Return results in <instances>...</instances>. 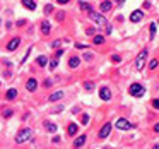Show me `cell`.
<instances>
[{"mask_svg": "<svg viewBox=\"0 0 159 149\" xmlns=\"http://www.w3.org/2000/svg\"><path fill=\"white\" fill-rule=\"evenodd\" d=\"M62 98H63V91H57V93H53L48 100H50V101H57V100H62Z\"/></svg>", "mask_w": 159, "mask_h": 149, "instance_id": "obj_16", "label": "cell"}, {"mask_svg": "<svg viewBox=\"0 0 159 149\" xmlns=\"http://www.w3.org/2000/svg\"><path fill=\"white\" fill-rule=\"evenodd\" d=\"M154 130H156V132H159V124H156V127H154Z\"/></svg>", "mask_w": 159, "mask_h": 149, "instance_id": "obj_41", "label": "cell"}, {"mask_svg": "<svg viewBox=\"0 0 159 149\" xmlns=\"http://www.w3.org/2000/svg\"><path fill=\"white\" fill-rule=\"evenodd\" d=\"M36 62H38V65H41V67H45V65L48 63V58H46L45 55H41V57H38V60H36Z\"/></svg>", "mask_w": 159, "mask_h": 149, "instance_id": "obj_22", "label": "cell"}, {"mask_svg": "<svg viewBox=\"0 0 159 149\" xmlns=\"http://www.w3.org/2000/svg\"><path fill=\"white\" fill-rule=\"evenodd\" d=\"M158 60H156V58H152V60H151V62H149V69H151V70H154V69H158Z\"/></svg>", "mask_w": 159, "mask_h": 149, "instance_id": "obj_25", "label": "cell"}, {"mask_svg": "<svg viewBox=\"0 0 159 149\" xmlns=\"http://www.w3.org/2000/svg\"><path fill=\"white\" fill-rule=\"evenodd\" d=\"M92 43H94V45H103V43H104V36H103V34H96V36L92 38Z\"/></svg>", "mask_w": 159, "mask_h": 149, "instance_id": "obj_17", "label": "cell"}, {"mask_svg": "<svg viewBox=\"0 0 159 149\" xmlns=\"http://www.w3.org/2000/svg\"><path fill=\"white\" fill-rule=\"evenodd\" d=\"M111 7H113V3H111L110 0H104V2H101L99 10H101V12H108V10H111Z\"/></svg>", "mask_w": 159, "mask_h": 149, "instance_id": "obj_10", "label": "cell"}, {"mask_svg": "<svg viewBox=\"0 0 159 149\" xmlns=\"http://www.w3.org/2000/svg\"><path fill=\"white\" fill-rule=\"evenodd\" d=\"M15 96H17V91H15L14 88H12V89H9V91H7V94H5V98H7V100H15Z\"/></svg>", "mask_w": 159, "mask_h": 149, "instance_id": "obj_20", "label": "cell"}, {"mask_svg": "<svg viewBox=\"0 0 159 149\" xmlns=\"http://www.w3.org/2000/svg\"><path fill=\"white\" fill-rule=\"evenodd\" d=\"M45 129H46L48 132H57V124H53V122H46V124H45Z\"/></svg>", "mask_w": 159, "mask_h": 149, "instance_id": "obj_18", "label": "cell"}, {"mask_svg": "<svg viewBox=\"0 0 159 149\" xmlns=\"http://www.w3.org/2000/svg\"><path fill=\"white\" fill-rule=\"evenodd\" d=\"M80 122H82V124H87V122H89V115H87V113H84V115L80 117Z\"/></svg>", "mask_w": 159, "mask_h": 149, "instance_id": "obj_30", "label": "cell"}, {"mask_svg": "<svg viewBox=\"0 0 159 149\" xmlns=\"http://www.w3.org/2000/svg\"><path fill=\"white\" fill-rule=\"evenodd\" d=\"M128 93H130L132 96H135V98H140V96H144L146 89H144V86H142V84H139V82H134V84L130 86Z\"/></svg>", "mask_w": 159, "mask_h": 149, "instance_id": "obj_3", "label": "cell"}, {"mask_svg": "<svg viewBox=\"0 0 159 149\" xmlns=\"http://www.w3.org/2000/svg\"><path fill=\"white\" fill-rule=\"evenodd\" d=\"M0 26H2V19H0Z\"/></svg>", "mask_w": 159, "mask_h": 149, "instance_id": "obj_44", "label": "cell"}, {"mask_svg": "<svg viewBox=\"0 0 159 149\" xmlns=\"http://www.w3.org/2000/svg\"><path fill=\"white\" fill-rule=\"evenodd\" d=\"M22 5L26 9H29V10H34L36 9V2L34 0H22Z\"/></svg>", "mask_w": 159, "mask_h": 149, "instance_id": "obj_13", "label": "cell"}, {"mask_svg": "<svg viewBox=\"0 0 159 149\" xmlns=\"http://www.w3.org/2000/svg\"><path fill=\"white\" fill-rule=\"evenodd\" d=\"M84 89H86V91H91V89H94V82H91V81H87V82L84 84Z\"/></svg>", "mask_w": 159, "mask_h": 149, "instance_id": "obj_27", "label": "cell"}, {"mask_svg": "<svg viewBox=\"0 0 159 149\" xmlns=\"http://www.w3.org/2000/svg\"><path fill=\"white\" fill-rule=\"evenodd\" d=\"M48 33H50V22H48V21H43V22H41V34L46 36Z\"/></svg>", "mask_w": 159, "mask_h": 149, "instance_id": "obj_14", "label": "cell"}, {"mask_svg": "<svg viewBox=\"0 0 159 149\" xmlns=\"http://www.w3.org/2000/svg\"><path fill=\"white\" fill-rule=\"evenodd\" d=\"M86 33H87V34H89V36H92V34H94V33H96V29H94V27H89V29H87V31H86Z\"/></svg>", "mask_w": 159, "mask_h": 149, "instance_id": "obj_32", "label": "cell"}, {"mask_svg": "<svg viewBox=\"0 0 159 149\" xmlns=\"http://www.w3.org/2000/svg\"><path fill=\"white\" fill-rule=\"evenodd\" d=\"M147 50H142L140 53H139V57H137V60H135V67H137V70H142L144 69V65H146V60H147Z\"/></svg>", "mask_w": 159, "mask_h": 149, "instance_id": "obj_4", "label": "cell"}, {"mask_svg": "<svg viewBox=\"0 0 159 149\" xmlns=\"http://www.w3.org/2000/svg\"><path fill=\"white\" fill-rule=\"evenodd\" d=\"M19 45H21V38H12V39L7 43V50H9V51H14V50L19 48Z\"/></svg>", "mask_w": 159, "mask_h": 149, "instance_id": "obj_8", "label": "cell"}, {"mask_svg": "<svg viewBox=\"0 0 159 149\" xmlns=\"http://www.w3.org/2000/svg\"><path fill=\"white\" fill-rule=\"evenodd\" d=\"M0 84H2V81H0Z\"/></svg>", "mask_w": 159, "mask_h": 149, "instance_id": "obj_45", "label": "cell"}, {"mask_svg": "<svg viewBox=\"0 0 159 149\" xmlns=\"http://www.w3.org/2000/svg\"><path fill=\"white\" fill-rule=\"evenodd\" d=\"M36 88H38V82H36V79H29L27 82H26V89L27 91H36Z\"/></svg>", "mask_w": 159, "mask_h": 149, "instance_id": "obj_11", "label": "cell"}, {"mask_svg": "<svg viewBox=\"0 0 159 149\" xmlns=\"http://www.w3.org/2000/svg\"><path fill=\"white\" fill-rule=\"evenodd\" d=\"M86 144V136H79L75 141H74V148L75 149H79V148H82Z\"/></svg>", "mask_w": 159, "mask_h": 149, "instance_id": "obj_12", "label": "cell"}, {"mask_svg": "<svg viewBox=\"0 0 159 149\" xmlns=\"http://www.w3.org/2000/svg\"><path fill=\"white\" fill-rule=\"evenodd\" d=\"M67 132H69L70 136H75V134H77V125H75V124H70L69 129H67Z\"/></svg>", "mask_w": 159, "mask_h": 149, "instance_id": "obj_23", "label": "cell"}, {"mask_svg": "<svg viewBox=\"0 0 159 149\" xmlns=\"http://www.w3.org/2000/svg\"><path fill=\"white\" fill-rule=\"evenodd\" d=\"M62 55H63V50H58V51H57V58H60Z\"/></svg>", "mask_w": 159, "mask_h": 149, "instance_id": "obj_37", "label": "cell"}, {"mask_svg": "<svg viewBox=\"0 0 159 149\" xmlns=\"http://www.w3.org/2000/svg\"><path fill=\"white\" fill-rule=\"evenodd\" d=\"M58 45H60V41H53V43H51V46H53V48H57Z\"/></svg>", "mask_w": 159, "mask_h": 149, "instance_id": "obj_39", "label": "cell"}, {"mask_svg": "<svg viewBox=\"0 0 159 149\" xmlns=\"http://www.w3.org/2000/svg\"><path fill=\"white\" fill-rule=\"evenodd\" d=\"M63 19H65V10H60V12L57 14V21H60V22H62Z\"/></svg>", "mask_w": 159, "mask_h": 149, "instance_id": "obj_28", "label": "cell"}, {"mask_svg": "<svg viewBox=\"0 0 159 149\" xmlns=\"http://www.w3.org/2000/svg\"><path fill=\"white\" fill-rule=\"evenodd\" d=\"M57 67H58V58H53V60L50 62V69H51V70H55Z\"/></svg>", "mask_w": 159, "mask_h": 149, "instance_id": "obj_26", "label": "cell"}, {"mask_svg": "<svg viewBox=\"0 0 159 149\" xmlns=\"http://www.w3.org/2000/svg\"><path fill=\"white\" fill-rule=\"evenodd\" d=\"M99 98H101L103 101H110V100H111V91H110V88L103 86V88L99 89Z\"/></svg>", "mask_w": 159, "mask_h": 149, "instance_id": "obj_6", "label": "cell"}, {"mask_svg": "<svg viewBox=\"0 0 159 149\" xmlns=\"http://www.w3.org/2000/svg\"><path fill=\"white\" fill-rule=\"evenodd\" d=\"M152 108L159 110V100H152Z\"/></svg>", "mask_w": 159, "mask_h": 149, "instance_id": "obj_31", "label": "cell"}, {"mask_svg": "<svg viewBox=\"0 0 159 149\" xmlns=\"http://www.w3.org/2000/svg\"><path fill=\"white\" fill-rule=\"evenodd\" d=\"M89 19H91L92 22H96L98 26H108V21L104 19V15H101V14H98V12H94V10L89 12Z\"/></svg>", "mask_w": 159, "mask_h": 149, "instance_id": "obj_2", "label": "cell"}, {"mask_svg": "<svg viewBox=\"0 0 159 149\" xmlns=\"http://www.w3.org/2000/svg\"><path fill=\"white\" fill-rule=\"evenodd\" d=\"M12 113H14V110H12V108H5V110H3V118L12 117Z\"/></svg>", "mask_w": 159, "mask_h": 149, "instance_id": "obj_24", "label": "cell"}, {"mask_svg": "<svg viewBox=\"0 0 159 149\" xmlns=\"http://www.w3.org/2000/svg\"><path fill=\"white\" fill-rule=\"evenodd\" d=\"M86 60H92V55L91 53H86Z\"/></svg>", "mask_w": 159, "mask_h": 149, "instance_id": "obj_40", "label": "cell"}, {"mask_svg": "<svg viewBox=\"0 0 159 149\" xmlns=\"http://www.w3.org/2000/svg\"><path fill=\"white\" fill-rule=\"evenodd\" d=\"M110 132H111V122H106V124L101 127V130H99V137H101V139H106V137L110 136Z\"/></svg>", "mask_w": 159, "mask_h": 149, "instance_id": "obj_7", "label": "cell"}, {"mask_svg": "<svg viewBox=\"0 0 159 149\" xmlns=\"http://www.w3.org/2000/svg\"><path fill=\"white\" fill-rule=\"evenodd\" d=\"M111 60H113V62H120V60H122V57H120V55H113V57H111Z\"/></svg>", "mask_w": 159, "mask_h": 149, "instance_id": "obj_33", "label": "cell"}, {"mask_svg": "<svg viewBox=\"0 0 159 149\" xmlns=\"http://www.w3.org/2000/svg\"><path fill=\"white\" fill-rule=\"evenodd\" d=\"M51 12H53V5H51V3L45 5V14H51Z\"/></svg>", "mask_w": 159, "mask_h": 149, "instance_id": "obj_29", "label": "cell"}, {"mask_svg": "<svg viewBox=\"0 0 159 149\" xmlns=\"http://www.w3.org/2000/svg\"><path fill=\"white\" fill-rule=\"evenodd\" d=\"M144 19V12L142 10H134L132 14H130V21L132 22H139V21H142Z\"/></svg>", "mask_w": 159, "mask_h": 149, "instance_id": "obj_9", "label": "cell"}, {"mask_svg": "<svg viewBox=\"0 0 159 149\" xmlns=\"http://www.w3.org/2000/svg\"><path fill=\"white\" fill-rule=\"evenodd\" d=\"M24 24H26V21H24V19H21V21H17V22H15V26H24Z\"/></svg>", "mask_w": 159, "mask_h": 149, "instance_id": "obj_35", "label": "cell"}, {"mask_svg": "<svg viewBox=\"0 0 159 149\" xmlns=\"http://www.w3.org/2000/svg\"><path fill=\"white\" fill-rule=\"evenodd\" d=\"M79 63H80V60H79L77 57H70V58H69V67H70V69H75Z\"/></svg>", "mask_w": 159, "mask_h": 149, "instance_id": "obj_15", "label": "cell"}, {"mask_svg": "<svg viewBox=\"0 0 159 149\" xmlns=\"http://www.w3.org/2000/svg\"><path fill=\"white\" fill-rule=\"evenodd\" d=\"M152 149H159V144H156V146H154V148H152Z\"/></svg>", "mask_w": 159, "mask_h": 149, "instance_id": "obj_42", "label": "cell"}, {"mask_svg": "<svg viewBox=\"0 0 159 149\" xmlns=\"http://www.w3.org/2000/svg\"><path fill=\"white\" fill-rule=\"evenodd\" d=\"M57 2H58V3H62V5H65V3H69L70 0H57Z\"/></svg>", "mask_w": 159, "mask_h": 149, "instance_id": "obj_38", "label": "cell"}, {"mask_svg": "<svg viewBox=\"0 0 159 149\" xmlns=\"http://www.w3.org/2000/svg\"><path fill=\"white\" fill-rule=\"evenodd\" d=\"M51 84H53V81H51V79H46V81H45V88H50Z\"/></svg>", "mask_w": 159, "mask_h": 149, "instance_id": "obj_34", "label": "cell"}, {"mask_svg": "<svg viewBox=\"0 0 159 149\" xmlns=\"http://www.w3.org/2000/svg\"><path fill=\"white\" fill-rule=\"evenodd\" d=\"M31 136H33V130H31V129H22V130H19V134L15 136V142H17V144H22V142L29 141Z\"/></svg>", "mask_w": 159, "mask_h": 149, "instance_id": "obj_1", "label": "cell"}, {"mask_svg": "<svg viewBox=\"0 0 159 149\" xmlns=\"http://www.w3.org/2000/svg\"><path fill=\"white\" fill-rule=\"evenodd\" d=\"M116 2H118V3H122V2H123V0H116Z\"/></svg>", "mask_w": 159, "mask_h": 149, "instance_id": "obj_43", "label": "cell"}, {"mask_svg": "<svg viewBox=\"0 0 159 149\" xmlns=\"http://www.w3.org/2000/svg\"><path fill=\"white\" fill-rule=\"evenodd\" d=\"M79 7H80V9H82V10H86V12H87V14H89V12H91V10H92V7H91V5H89V3H87V2H79Z\"/></svg>", "mask_w": 159, "mask_h": 149, "instance_id": "obj_19", "label": "cell"}, {"mask_svg": "<svg viewBox=\"0 0 159 149\" xmlns=\"http://www.w3.org/2000/svg\"><path fill=\"white\" fill-rule=\"evenodd\" d=\"M156 26H158V24H154V22L149 24V34H151L152 39H154V36H156Z\"/></svg>", "mask_w": 159, "mask_h": 149, "instance_id": "obj_21", "label": "cell"}, {"mask_svg": "<svg viewBox=\"0 0 159 149\" xmlns=\"http://www.w3.org/2000/svg\"><path fill=\"white\" fill-rule=\"evenodd\" d=\"M134 125L127 120V118H118L116 120V129H120V130H128V129H132Z\"/></svg>", "mask_w": 159, "mask_h": 149, "instance_id": "obj_5", "label": "cell"}, {"mask_svg": "<svg viewBox=\"0 0 159 149\" xmlns=\"http://www.w3.org/2000/svg\"><path fill=\"white\" fill-rule=\"evenodd\" d=\"M75 46H77V48H79V50H82V48H87V46H86V45H82V43H77V45H75Z\"/></svg>", "mask_w": 159, "mask_h": 149, "instance_id": "obj_36", "label": "cell"}]
</instances>
